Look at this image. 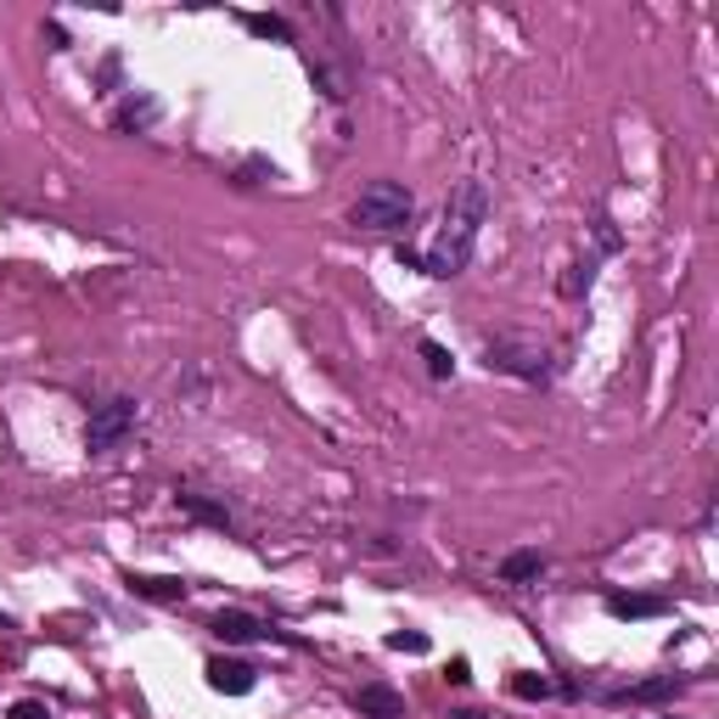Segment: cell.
<instances>
[{
  "instance_id": "cell-4",
  "label": "cell",
  "mask_w": 719,
  "mask_h": 719,
  "mask_svg": "<svg viewBox=\"0 0 719 719\" xmlns=\"http://www.w3.org/2000/svg\"><path fill=\"white\" fill-rule=\"evenodd\" d=\"M484 360H490V371H512V377H523V382H540V377L551 371L546 344H535V338H490Z\"/></svg>"
},
{
  "instance_id": "cell-13",
  "label": "cell",
  "mask_w": 719,
  "mask_h": 719,
  "mask_svg": "<svg viewBox=\"0 0 719 719\" xmlns=\"http://www.w3.org/2000/svg\"><path fill=\"white\" fill-rule=\"evenodd\" d=\"M175 501H180V512H186V517H198V523H214V529H231V512H225V506H214V501H203L198 490H180Z\"/></svg>"
},
{
  "instance_id": "cell-5",
  "label": "cell",
  "mask_w": 719,
  "mask_h": 719,
  "mask_svg": "<svg viewBox=\"0 0 719 719\" xmlns=\"http://www.w3.org/2000/svg\"><path fill=\"white\" fill-rule=\"evenodd\" d=\"M214 636H220L225 647H254V641H281V647H304L299 636H287V630L265 625V618H254V613H243V607H225V613L214 618Z\"/></svg>"
},
{
  "instance_id": "cell-19",
  "label": "cell",
  "mask_w": 719,
  "mask_h": 719,
  "mask_svg": "<svg viewBox=\"0 0 719 719\" xmlns=\"http://www.w3.org/2000/svg\"><path fill=\"white\" fill-rule=\"evenodd\" d=\"M7 719H52V714H45V703L23 697V703H12V714H7Z\"/></svg>"
},
{
  "instance_id": "cell-15",
  "label": "cell",
  "mask_w": 719,
  "mask_h": 719,
  "mask_svg": "<svg viewBox=\"0 0 719 719\" xmlns=\"http://www.w3.org/2000/svg\"><path fill=\"white\" fill-rule=\"evenodd\" d=\"M422 360H427V377H434V382H450V377H456V355H450L445 344H434V338H422Z\"/></svg>"
},
{
  "instance_id": "cell-8",
  "label": "cell",
  "mask_w": 719,
  "mask_h": 719,
  "mask_svg": "<svg viewBox=\"0 0 719 719\" xmlns=\"http://www.w3.org/2000/svg\"><path fill=\"white\" fill-rule=\"evenodd\" d=\"M355 708H360V719H405V697L389 681H366L355 692Z\"/></svg>"
},
{
  "instance_id": "cell-1",
  "label": "cell",
  "mask_w": 719,
  "mask_h": 719,
  "mask_svg": "<svg viewBox=\"0 0 719 719\" xmlns=\"http://www.w3.org/2000/svg\"><path fill=\"white\" fill-rule=\"evenodd\" d=\"M490 220V186L484 180H461L450 191V203H445V220H439V236H434V248L422 254V276H461L472 265V248H478V231H484Z\"/></svg>"
},
{
  "instance_id": "cell-20",
  "label": "cell",
  "mask_w": 719,
  "mask_h": 719,
  "mask_svg": "<svg viewBox=\"0 0 719 719\" xmlns=\"http://www.w3.org/2000/svg\"><path fill=\"white\" fill-rule=\"evenodd\" d=\"M450 681H456V686H467V681H472V663H467V658H456V663H450Z\"/></svg>"
},
{
  "instance_id": "cell-16",
  "label": "cell",
  "mask_w": 719,
  "mask_h": 719,
  "mask_svg": "<svg viewBox=\"0 0 719 719\" xmlns=\"http://www.w3.org/2000/svg\"><path fill=\"white\" fill-rule=\"evenodd\" d=\"M512 697H523V703H546V697H551V681H546V675H512Z\"/></svg>"
},
{
  "instance_id": "cell-7",
  "label": "cell",
  "mask_w": 719,
  "mask_h": 719,
  "mask_svg": "<svg viewBox=\"0 0 719 719\" xmlns=\"http://www.w3.org/2000/svg\"><path fill=\"white\" fill-rule=\"evenodd\" d=\"M681 675H652V681H636V686H618V692H607V703H618V708H652V703H669V697H681Z\"/></svg>"
},
{
  "instance_id": "cell-3",
  "label": "cell",
  "mask_w": 719,
  "mask_h": 719,
  "mask_svg": "<svg viewBox=\"0 0 719 719\" xmlns=\"http://www.w3.org/2000/svg\"><path fill=\"white\" fill-rule=\"evenodd\" d=\"M135 400H124V394H113V400H102L90 411V422H85V450L90 456H113L130 434H135Z\"/></svg>"
},
{
  "instance_id": "cell-21",
  "label": "cell",
  "mask_w": 719,
  "mask_h": 719,
  "mask_svg": "<svg viewBox=\"0 0 719 719\" xmlns=\"http://www.w3.org/2000/svg\"><path fill=\"white\" fill-rule=\"evenodd\" d=\"M0 630H12V618H7V613H0Z\"/></svg>"
},
{
  "instance_id": "cell-14",
  "label": "cell",
  "mask_w": 719,
  "mask_h": 719,
  "mask_svg": "<svg viewBox=\"0 0 719 719\" xmlns=\"http://www.w3.org/2000/svg\"><path fill=\"white\" fill-rule=\"evenodd\" d=\"M153 119H158V102H153V96H130V102L113 113V124H119V130H147Z\"/></svg>"
},
{
  "instance_id": "cell-17",
  "label": "cell",
  "mask_w": 719,
  "mask_h": 719,
  "mask_svg": "<svg viewBox=\"0 0 719 719\" xmlns=\"http://www.w3.org/2000/svg\"><path fill=\"white\" fill-rule=\"evenodd\" d=\"M591 276H596V259H585V265H573L568 276H562V299H580L585 287H591Z\"/></svg>"
},
{
  "instance_id": "cell-6",
  "label": "cell",
  "mask_w": 719,
  "mask_h": 719,
  "mask_svg": "<svg viewBox=\"0 0 719 719\" xmlns=\"http://www.w3.org/2000/svg\"><path fill=\"white\" fill-rule=\"evenodd\" d=\"M209 686L220 692V697H248L254 686H259V669L254 663H243V658H209Z\"/></svg>"
},
{
  "instance_id": "cell-9",
  "label": "cell",
  "mask_w": 719,
  "mask_h": 719,
  "mask_svg": "<svg viewBox=\"0 0 719 719\" xmlns=\"http://www.w3.org/2000/svg\"><path fill=\"white\" fill-rule=\"evenodd\" d=\"M607 613H613V618H663V613H669V596H658V591H613V596H607Z\"/></svg>"
},
{
  "instance_id": "cell-2",
  "label": "cell",
  "mask_w": 719,
  "mask_h": 719,
  "mask_svg": "<svg viewBox=\"0 0 719 719\" xmlns=\"http://www.w3.org/2000/svg\"><path fill=\"white\" fill-rule=\"evenodd\" d=\"M411 214H416L411 186H400V180H371L360 198H355V209H349V225H360V231H405Z\"/></svg>"
},
{
  "instance_id": "cell-18",
  "label": "cell",
  "mask_w": 719,
  "mask_h": 719,
  "mask_svg": "<svg viewBox=\"0 0 719 719\" xmlns=\"http://www.w3.org/2000/svg\"><path fill=\"white\" fill-rule=\"evenodd\" d=\"M427 647H434V641H427L422 630H394V636H389V652H411V658H422Z\"/></svg>"
},
{
  "instance_id": "cell-12",
  "label": "cell",
  "mask_w": 719,
  "mask_h": 719,
  "mask_svg": "<svg viewBox=\"0 0 719 719\" xmlns=\"http://www.w3.org/2000/svg\"><path fill=\"white\" fill-rule=\"evenodd\" d=\"M243 29H248V34H259V40H276V45H293V40H299V34H293V23L276 18V12H248V18H243Z\"/></svg>"
},
{
  "instance_id": "cell-11",
  "label": "cell",
  "mask_w": 719,
  "mask_h": 719,
  "mask_svg": "<svg viewBox=\"0 0 719 719\" xmlns=\"http://www.w3.org/2000/svg\"><path fill=\"white\" fill-rule=\"evenodd\" d=\"M546 573V557L540 551H512L506 562H501V580L506 585H529V580H540Z\"/></svg>"
},
{
  "instance_id": "cell-10",
  "label": "cell",
  "mask_w": 719,
  "mask_h": 719,
  "mask_svg": "<svg viewBox=\"0 0 719 719\" xmlns=\"http://www.w3.org/2000/svg\"><path fill=\"white\" fill-rule=\"evenodd\" d=\"M124 585L141 602H180L186 596V580H169V573H124Z\"/></svg>"
}]
</instances>
